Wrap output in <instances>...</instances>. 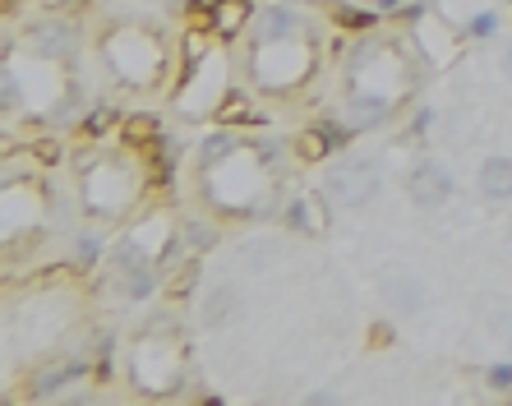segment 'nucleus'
<instances>
[{
	"label": "nucleus",
	"mask_w": 512,
	"mask_h": 406,
	"mask_svg": "<svg viewBox=\"0 0 512 406\" xmlns=\"http://www.w3.org/2000/svg\"><path fill=\"white\" fill-rule=\"evenodd\" d=\"M291 222H296L300 231H323L328 227V208H323L319 194H300V203L291 208Z\"/></svg>",
	"instance_id": "nucleus-11"
},
{
	"label": "nucleus",
	"mask_w": 512,
	"mask_h": 406,
	"mask_svg": "<svg viewBox=\"0 0 512 406\" xmlns=\"http://www.w3.org/2000/svg\"><path fill=\"white\" fill-rule=\"evenodd\" d=\"M245 19H250V5H245V0H217V10H213V33L222 37V42H231V37L245 33Z\"/></svg>",
	"instance_id": "nucleus-7"
},
{
	"label": "nucleus",
	"mask_w": 512,
	"mask_h": 406,
	"mask_svg": "<svg viewBox=\"0 0 512 406\" xmlns=\"http://www.w3.org/2000/svg\"><path fill=\"white\" fill-rule=\"evenodd\" d=\"M250 70H254V79H259V88H268V93L296 88V84H305L314 70V47L300 33L259 37L250 51Z\"/></svg>",
	"instance_id": "nucleus-1"
},
{
	"label": "nucleus",
	"mask_w": 512,
	"mask_h": 406,
	"mask_svg": "<svg viewBox=\"0 0 512 406\" xmlns=\"http://www.w3.org/2000/svg\"><path fill=\"white\" fill-rule=\"evenodd\" d=\"M208 185H213V199L222 208H254L268 190V167L254 148H236L231 144L222 157L208 162Z\"/></svg>",
	"instance_id": "nucleus-2"
},
{
	"label": "nucleus",
	"mask_w": 512,
	"mask_h": 406,
	"mask_svg": "<svg viewBox=\"0 0 512 406\" xmlns=\"http://www.w3.org/2000/svg\"><path fill=\"white\" fill-rule=\"evenodd\" d=\"M328 148H333V139H328L323 130H300L296 139H291V153H296L300 162H323Z\"/></svg>",
	"instance_id": "nucleus-12"
},
{
	"label": "nucleus",
	"mask_w": 512,
	"mask_h": 406,
	"mask_svg": "<svg viewBox=\"0 0 512 406\" xmlns=\"http://www.w3.org/2000/svg\"><path fill=\"white\" fill-rule=\"evenodd\" d=\"M370 194H374V171L365 167V162H356V167H342L333 180H328V199H333V203H346V208L365 203Z\"/></svg>",
	"instance_id": "nucleus-6"
},
{
	"label": "nucleus",
	"mask_w": 512,
	"mask_h": 406,
	"mask_svg": "<svg viewBox=\"0 0 512 406\" xmlns=\"http://www.w3.org/2000/svg\"><path fill=\"white\" fill-rule=\"evenodd\" d=\"M130 370L148 393H167L171 383H176V374H180V347L162 333L143 337L139 347H134V356H130Z\"/></svg>",
	"instance_id": "nucleus-5"
},
{
	"label": "nucleus",
	"mask_w": 512,
	"mask_h": 406,
	"mask_svg": "<svg viewBox=\"0 0 512 406\" xmlns=\"http://www.w3.org/2000/svg\"><path fill=\"white\" fill-rule=\"evenodd\" d=\"M139 194V176H134L130 162L120 157H97L93 167L84 171V199L93 213H125Z\"/></svg>",
	"instance_id": "nucleus-3"
},
{
	"label": "nucleus",
	"mask_w": 512,
	"mask_h": 406,
	"mask_svg": "<svg viewBox=\"0 0 512 406\" xmlns=\"http://www.w3.org/2000/svg\"><path fill=\"white\" fill-rule=\"evenodd\" d=\"M107 65L125 84H153L162 70V47H157V37L139 33V28H120L107 37Z\"/></svg>",
	"instance_id": "nucleus-4"
},
{
	"label": "nucleus",
	"mask_w": 512,
	"mask_h": 406,
	"mask_svg": "<svg viewBox=\"0 0 512 406\" xmlns=\"http://www.w3.org/2000/svg\"><path fill=\"white\" fill-rule=\"evenodd\" d=\"M503 70H508V79H512V47L503 51Z\"/></svg>",
	"instance_id": "nucleus-15"
},
{
	"label": "nucleus",
	"mask_w": 512,
	"mask_h": 406,
	"mask_svg": "<svg viewBox=\"0 0 512 406\" xmlns=\"http://www.w3.org/2000/svg\"><path fill=\"white\" fill-rule=\"evenodd\" d=\"M213 120H217V125H240V120H254V116H250V102H245V97H240V93H227L222 102H217Z\"/></svg>",
	"instance_id": "nucleus-13"
},
{
	"label": "nucleus",
	"mask_w": 512,
	"mask_h": 406,
	"mask_svg": "<svg viewBox=\"0 0 512 406\" xmlns=\"http://www.w3.org/2000/svg\"><path fill=\"white\" fill-rule=\"evenodd\" d=\"M120 134H125V144L134 148V157H143V153H153V148H157L162 125H157L153 116H130L125 125H120Z\"/></svg>",
	"instance_id": "nucleus-8"
},
{
	"label": "nucleus",
	"mask_w": 512,
	"mask_h": 406,
	"mask_svg": "<svg viewBox=\"0 0 512 406\" xmlns=\"http://www.w3.org/2000/svg\"><path fill=\"white\" fill-rule=\"evenodd\" d=\"M480 190L489 199H512V157H489L480 167Z\"/></svg>",
	"instance_id": "nucleus-9"
},
{
	"label": "nucleus",
	"mask_w": 512,
	"mask_h": 406,
	"mask_svg": "<svg viewBox=\"0 0 512 406\" xmlns=\"http://www.w3.org/2000/svg\"><path fill=\"white\" fill-rule=\"evenodd\" d=\"M494 383H512V365H499V370H494Z\"/></svg>",
	"instance_id": "nucleus-14"
},
{
	"label": "nucleus",
	"mask_w": 512,
	"mask_h": 406,
	"mask_svg": "<svg viewBox=\"0 0 512 406\" xmlns=\"http://www.w3.org/2000/svg\"><path fill=\"white\" fill-rule=\"evenodd\" d=\"M411 194H416V203H443L448 199V176H443L439 167H420L416 176H411Z\"/></svg>",
	"instance_id": "nucleus-10"
}]
</instances>
